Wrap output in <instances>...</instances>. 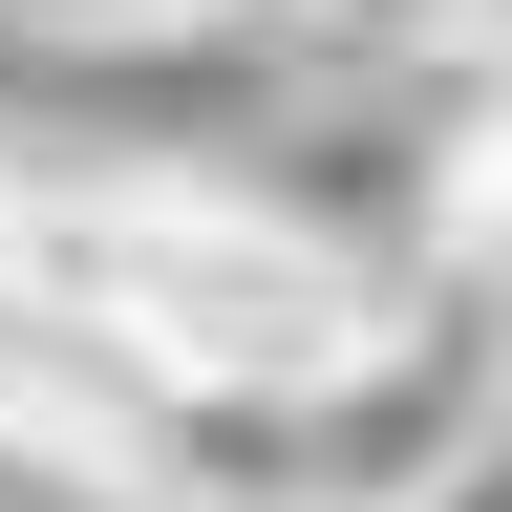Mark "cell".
<instances>
[{"label": "cell", "mask_w": 512, "mask_h": 512, "mask_svg": "<svg viewBox=\"0 0 512 512\" xmlns=\"http://www.w3.org/2000/svg\"><path fill=\"white\" fill-rule=\"evenodd\" d=\"M22 235H43V278L107 299L171 384H320V363H363L384 320H406V256L384 235L299 214V192H256V171H192V150L171 171H22Z\"/></svg>", "instance_id": "6da1fadb"}, {"label": "cell", "mask_w": 512, "mask_h": 512, "mask_svg": "<svg viewBox=\"0 0 512 512\" xmlns=\"http://www.w3.org/2000/svg\"><path fill=\"white\" fill-rule=\"evenodd\" d=\"M470 427H491V320L448 278H406V320H384L363 363L256 384V512H406Z\"/></svg>", "instance_id": "7a4b0ae2"}, {"label": "cell", "mask_w": 512, "mask_h": 512, "mask_svg": "<svg viewBox=\"0 0 512 512\" xmlns=\"http://www.w3.org/2000/svg\"><path fill=\"white\" fill-rule=\"evenodd\" d=\"M406 512H512V406H491V427H470V448H448V470H427V491H406Z\"/></svg>", "instance_id": "3957f363"}, {"label": "cell", "mask_w": 512, "mask_h": 512, "mask_svg": "<svg viewBox=\"0 0 512 512\" xmlns=\"http://www.w3.org/2000/svg\"><path fill=\"white\" fill-rule=\"evenodd\" d=\"M448 43H512V0H448Z\"/></svg>", "instance_id": "277c9868"}]
</instances>
